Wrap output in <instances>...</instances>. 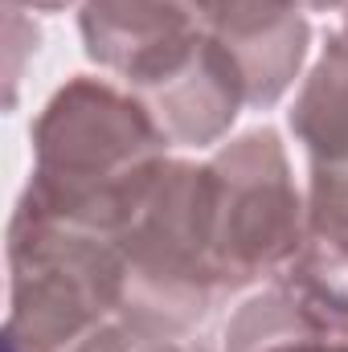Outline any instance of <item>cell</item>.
Here are the masks:
<instances>
[{"instance_id":"8fae6325","label":"cell","mask_w":348,"mask_h":352,"mask_svg":"<svg viewBox=\"0 0 348 352\" xmlns=\"http://www.w3.org/2000/svg\"><path fill=\"white\" fill-rule=\"evenodd\" d=\"M74 0H4V8H37V12H62Z\"/></svg>"},{"instance_id":"3957f363","label":"cell","mask_w":348,"mask_h":352,"mask_svg":"<svg viewBox=\"0 0 348 352\" xmlns=\"http://www.w3.org/2000/svg\"><path fill=\"white\" fill-rule=\"evenodd\" d=\"M209 238L226 295L279 278L307 246V205L274 127H254L205 160Z\"/></svg>"},{"instance_id":"ba28073f","label":"cell","mask_w":348,"mask_h":352,"mask_svg":"<svg viewBox=\"0 0 348 352\" xmlns=\"http://www.w3.org/2000/svg\"><path fill=\"white\" fill-rule=\"evenodd\" d=\"M226 352H348V340L312 324L295 299L270 283L234 311L226 328Z\"/></svg>"},{"instance_id":"7c38bea8","label":"cell","mask_w":348,"mask_h":352,"mask_svg":"<svg viewBox=\"0 0 348 352\" xmlns=\"http://www.w3.org/2000/svg\"><path fill=\"white\" fill-rule=\"evenodd\" d=\"M303 8H307V12H340L345 0H303Z\"/></svg>"},{"instance_id":"52a82bcc","label":"cell","mask_w":348,"mask_h":352,"mask_svg":"<svg viewBox=\"0 0 348 352\" xmlns=\"http://www.w3.org/2000/svg\"><path fill=\"white\" fill-rule=\"evenodd\" d=\"M205 29L242 70L250 107L279 102L312 45L303 0H201Z\"/></svg>"},{"instance_id":"4fadbf2b","label":"cell","mask_w":348,"mask_h":352,"mask_svg":"<svg viewBox=\"0 0 348 352\" xmlns=\"http://www.w3.org/2000/svg\"><path fill=\"white\" fill-rule=\"evenodd\" d=\"M340 12H345V25H340V33L348 37V0H345V8H340Z\"/></svg>"},{"instance_id":"7a4b0ae2","label":"cell","mask_w":348,"mask_h":352,"mask_svg":"<svg viewBox=\"0 0 348 352\" xmlns=\"http://www.w3.org/2000/svg\"><path fill=\"white\" fill-rule=\"evenodd\" d=\"M111 242L123 266L127 320L152 340L188 336L226 299L209 238L205 164L168 156Z\"/></svg>"},{"instance_id":"6da1fadb","label":"cell","mask_w":348,"mask_h":352,"mask_svg":"<svg viewBox=\"0 0 348 352\" xmlns=\"http://www.w3.org/2000/svg\"><path fill=\"white\" fill-rule=\"evenodd\" d=\"M168 135L131 90L74 74L33 123V173L21 201L111 238L168 160Z\"/></svg>"},{"instance_id":"9c48e42d","label":"cell","mask_w":348,"mask_h":352,"mask_svg":"<svg viewBox=\"0 0 348 352\" xmlns=\"http://www.w3.org/2000/svg\"><path fill=\"white\" fill-rule=\"evenodd\" d=\"M270 283H279L312 324L348 340V254L307 242L295 263Z\"/></svg>"},{"instance_id":"30bf717a","label":"cell","mask_w":348,"mask_h":352,"mask_svg":"<svg viewBox=\"0 0 348 352\" xmlns=\"http://www.w3.org/2000/svg\"><path fill=\"white\" fill-rule=\"evenodd\" d=\"M135 352H205V349L188 344L184 336H160V340H144Z\"/></svg>"},{"instance_id":"277c9868","label":"cell","mask_w":348,"mask_h":352,"mask_svg":"<svg viewBox=\"0 0 348 352\" xmlns=\"http://www.w3.org/2000/svg\"><path fill=\"white\" fill-rule=\"evenodd\" d=\"M307 148V242L348 254V37L332 33L287 111Z\"/></svg>"},{"instance_id":"8992f818","label":"cell","mask_w":348,"mask_h":352,"mask_svg":"<svg viewBox=\"0 0 348 352\" xmlns=\"http://www.w3.org/2000/svg\"><path fill=\"white\" fill-rule=\"evenodd\" d=\"M78 29L87 58L127 90L209 33L201 0H83Z\"/></svg>"},{"instance_id":"5b68a950","label":"cell","mask_w":348,"mask_h":352,"mask_svg":"<svg viewBox=\"0 0 348 352\" xmlns=\"http://www.w3.org/2000/svg\"><path fill=\"white\" fill-rule=\"evenodd\" d=\"M131 94L152 111L160 131L176 148H209L217 144L242 107H250L238 62L213 33L193 41L184 54L164 62L156 74L135 82Z\"/></svg>"}]
</instances>
